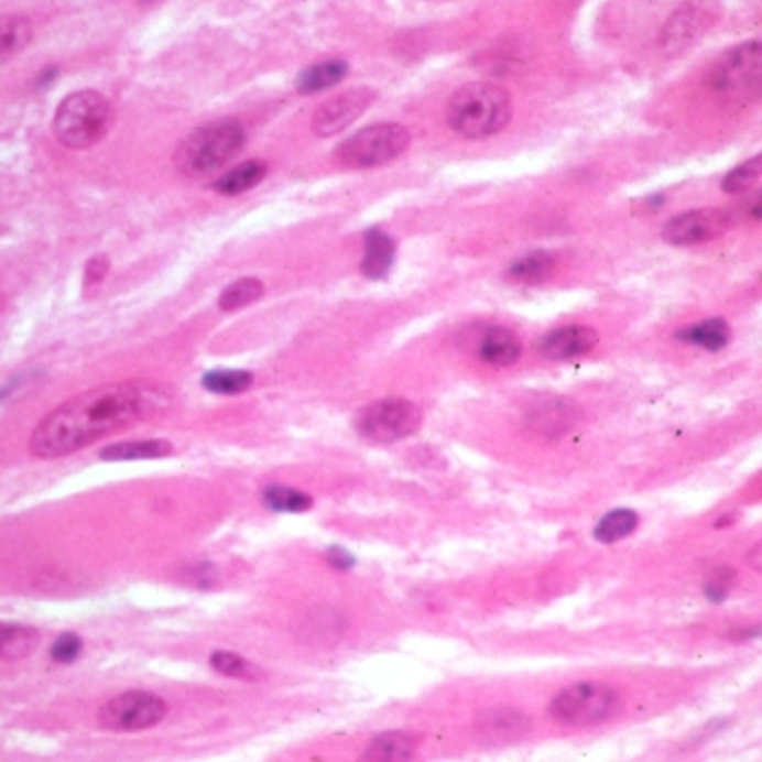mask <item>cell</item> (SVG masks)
<instances>
[{
    "label": "cell",
    "instance_id": "obj_31",
    "mask_svg": "<svg viewBox=\"0 0 762 762\" xmlns=\"http://www.w3.org/2000/svg\"><path fill=\"white\" fill-rule=\"evenodd\" d=\"M762 175V157H753L738 168H733L725 179H722V190L729 195H740L758 184Z\"/></svg>",
    "mask_w": 762,
    "mask_h": 762
},
{
    "label": "cell",
    "instance_id": "obj_28",
    "mask_svg": "<svg viewBox=\"0 0 762 762\" xmlns=\"http://www.w3.org/2000/svg\"><path fill=\"white\" fill-rule=\"evenodd\" d=\"M264 293V284L258 277H242L233 284H228L219 295V309L221 312H238L249 307L255 300H260Z\"/></svg>",
    "mask_w": 762,
    "mask_h": 762
},
{
    "label": "cell",
    "instance_id": "obj_14",
    "mask_svg": "<svg viewBox=\"0 0 762 762\" xmlns=\"http://www.w3.org/2000/svg\"><path fill=\"white\" fill-rule=\"evenodd\" d=\"M577 418L579 410L568 399H546L527 412L530 427L546 436L566 434L577 423Z\"/></svg>",
    "mask_w": 762,
    "mask_h": 762
},
{
    "label": "cell",
    "instance_id": "obj_30",
    "mask_svg": "<svg viewBox=\"0 0 762 762\" xmlns=\"http://www.w3.org/2000/svg\"><path fill=\"white\" fill-rule=\"evenodd\" d=\"M309 629L314 633V642L336 644L345 631V620L334 611V608L323 606L312 616Z\"/></svg>",
    "mask_w": 762,
    "mask_h": 762
},
{
    "label": "cell",
    "instance_id": "obj_33",
    "mask_svg": "<svg viewBox=\"0 0 762 762\" xmlns=\"http://www.w3.org/2000/svg\"><path fill=\"white\" fill-rule=\"evenodd\" d=\"M84 651V642L76 633H63L61 638H56V642L52 644V660L58 664H72L76 657L81 655Z\"/></svg>",
    "mask_w": 762,
    "mask_h": 762
},
{
    "label": "cell",
    "instance_id": "obj_34",
    "mask_svg": "<svg viewBox=\"0 0 762 762\" xmlns=\"http://www.w3.org/2000/svg\"><path fill=\"white\" fill-rule=\"evenodd\" d=\"M731 579H733V570L731 568H720V570H716L711 577H709V581H707V586H705V595H707V599H711V601H725L727 599V595H729V584H731Z\"/></svg>",
    "mask_w": 762,
    "mask_h": 762
},
{
    "label": "cell",
    "instance_id": "obj_23",
    "mask_svg": "<svg viewBox=\"0 0 762 762\" xmlns=\"http://www.w3.org/2000/svg\"><path fill=\"white\" fill-rule=\"evenodd\" d=\"M34 36V25L25 17H0V63L21 54Z\"/></svg>",
    "mask_w": 762,
    "mask_h": 762
},
{
    "label": "cell",
    "instance_id": "obj_32",
    "mask_svg": "<svg viewBox=\"0 0 762 762\" xmlns=\"http://www.w3.org/2000/svg\"><path fill=\"white\" fill-rule=\"evenodd\" d=\"M210 666L219 671L221 675L228 677H242V679H253L258 675V668L247 662L242 655L228 653V651H217L210 655Z\"/></svg>",
    "mask_w": 762,
    "mask_h": 762
},
{
    "label": "cell",
    "instance_id": "obj_10",
    "mask_svg": "<svg viewBox=\"0 0 762 762\" xmlns=\"http://www.w3.org/2000/svg\"><path fill=\"white\" fill-rule=\"evenodd\" d=\"M729 224V215L720 208H698L687 210L668 219L662 228V238L675 247L700 244L718 238Z\"/></svg>",
    "mask_w": 762,
    "mask_h": 762
},
{
    "label": "cell",
    "instance_id": "obj_4",
    "mask_svg": "<svg viewBox=\"0 0 762 762\" xmlns=\"http://www.w3.org/2000/svg\"><path fill=\"white\" fill-rule=\"evenodd\" d=\"M115 121L112 104L95 90L67 95L54 112V134L72 150H86L99 143Z\"/></svg>",
    "mask_w": 762,
    "mask_h": 762
},
{
    "label": "cell",
    "instance_id": "obj_29",
    "mask_svg": "<svg viewBox=\"0 0 762 762\" xmlns=\"http://www.w3.org/2000/svg\"><path fill=\"white\" fill-rule=\"evenodd\" d=\"M262 503L273 512H304L312 508V497L293 488L271 486L262 492Z\"/></svg>",
    "mask_w": 762,
    "mask_h": 762
},
{
    "label": "cell",
    "instance_id": "obj_20",
    "mask_svg": "<svg viewBox=\"0 0 762 762\" xmlns=\"http://www.w3.org/2000/svg\"><path fill=\"white\" fill-rule=\"evenodd\" d=\"M266 171L269 166L260 160H251V162H244L236 168H231L228 173H224L217 182H215V190L219 195H242L251 188H255L264 177H266Z\"/></svg>",
    "mask_w": 762,
    "mask_h": 762
},
{
    "label": "cell",
    "instance_id": "obj_25",
    "mask_svg": "<svg viewBox=\"0 0 762 762\" xmlns=\"http://www.w3.org/2000/svg\"><path fill=\"white\" fill-rule=\"evenodd\" d=\"M553 271H555V258L546 251H535L512 262V266L508 269V277L521 284H537V282H544Z\"/></svg>",
    "mask_w": 762,
    "mask_h": 762
},
{
    "label": "cell",
    "instance_id": "obj_35",
    "mask_svg": "<svg viewBox=\"0 0 762 762\" xmlns=\"http://www.w3.org/2000/svg\"><path fill=\"white\" fill-rule=\"evenodd\" d=\"M108 269H110V262H108V258H106V255H97V258H92V260L88 262V266H86V280H84L86 289L97 286V284H99L104 277H106Z\"/></svg>",
    "mask_w": 762,
    "mask_h": 762
},
{
    "label": "cell",
    "instance_id": "obj_22",
    "mask_svg": "<svg viewBox=\"0 0 762 762\" xmlns=\"http://www.w3.org/2000/svg\"><path fill=\"white\" fill-rule=\"evenodd\" d=\"M173 451V443L168 440H134V443H117L101 449L104 461H143V459H162Z\"/></svg>",
    "mask_w": 762,
    "mask_h": 762
},
{
    "label": "cell",
    "instance_id": "obj_6",
    "mask_svg": "<svg viewBox=\"0 0 762 762\" xmlns=\"http://www.w3.org/2000/svg\"><path fill=\"white\" fill-rule=\"evenodd\" d=\"M620 707V694L601 682H579L551 703V716L562 725L590 727L611 718Z\"/></svg>",
    "mask_w": 762,
    "mask_h": 762
},
{
    "label": "cell",
    "instance_id": "obj_7",
    "mask_svg": "<svg viewBox=\"0 0 762 762\" xmlns=\"http://www.w3.org/2000/svg\"><path fill=\"white\" fill-rule=\"evenodd\" d=\"M410 145V130L399 123H375L338 148V162L349 168H371L401 157Z\"/></svg>",
    "mask_w": 762,
    "mask_h": 762
},
{
    "label": "cell",
    "instance_id": "obj_3",
    "mask_svg": "<svg viewBox=\"0 0 762 762\" xmlns=\"http://www.w3.org/2000/svg\"><path fill=\"white\" fill-rule=\"evenodd\" d=\"M247 132L238 121H215L193 130L175 150V168L186 177H204L231 162L242 150Z\"/></svg>",
    "mask_w": 762,
    "mask_h": 762
},
{
    "label": "cell",
    "instance_id": "obj_16",
    "mask_svg": "<svg viewBox=\"0 0 762 762\" xmlns=\"http://www.w3.org/2000/svg\"><path fill=\"white\" fill-rule=\"evenodd\" d=\"M347 72H349V65L342 58L323 61V63H316V65L304 69L297 76L295 86L302 95H314V92H320V90H327V88L340 84L347 76Z\"/></svg>",
    "mask_w": 762,
    "mask_h": 762
},
{
    "label": "cell",
    "instance_id": "obj_2",
    "mask_svg": "<svg viewBox=\"0 0 762 762\" xmlns=\"http://www.w3.org/2000/svg\"><path fill=\"white\" fill-rule=\"evenodd\" d=\"M510 117V95L494 84H468L447 104L449 128L466 139H488L501 132Z\"/></svg>",
    "mask_w": 762,
    "mask_h": 762
},
{
    "label": "cell",
    "instance_id": "obj_37",
    "mask_svg": "<svg viewBox=\"0 0 762 762\" xmlns=\"http://www.w3.org/2000/svg\"><path fill=\"white\" fill-rule=\"evenodd\" d=\"M760 546H755L753 551H751V555H749V564L753 566V570H760Z\"/></svg>",
    "mask_w": 762,
    "mask_h": 762
},
{
    "label": "cell",
    "instance_id": "obj_24",
    "mask_svg": "<svg viewBox=\"0 0 762 762\" xmlns=\"http://www.w3.org/2000/svg\"><path fill=\"white\" fill-rule=\"evenodd\" d=\"M677 338L682 342H689V345H698L703 349H709V351H718L722 347L729 345L731 340V329L725 320H705L700 325H692V327H684Z\"/></svg>",
    "mask_w": 762,
    "mask_h": 762
},
{
    "label": "cell",
    "instance_id": "obj_9",
    "mask_svg": "<svg viewBox=\"0 0 762 762\" xmlns=\"http://www.w3.org/2000/svg\"><path fill=\"white\" fill-rule=\"evenodd\" d=\"M168 705L148 692H128L108 700L99 711V725L108 731H141L160 725Z\"/></svg>",
    "mask_w": 762,
    "mask_h": 762
},
{
    "label": "cell",
    "instance_id": "obj_18",
    "mask_svg": "<svg viewBox=\"0 0 762 762\" xmlns=\"http://www.w3.org/2000/svg\"><path fill=\"white\" fill-rule=\"evenodd\" d=\"M481 358L488 362V364H494V367H510L519 360L521 356V342L519 338L510 331V329H503V327H494L490 329L483 340H481V349H479Z\"/></svg>",
    "mask_w": 762,
    "mask_h": 762
},
{
    "label": "cell",
    "instance_id": "obj_13",
    "mask_svg": "<svg viewBox=\"0 0 762 762\" xmlns=\"http://www.w3.org/2000/svg\"><path fill=\"white\" fill-rule=\"evenodd\" d=\"M599 336L595 329L584 325H570L555 329L540 342V351L551 360H570L595 349Z\"/></svg>",
    "mask_w": 762,
    "mask_h": 762
},
{
    "label": "cell",
    "instance_id": "obj_36",
    "mask_svg": "<svg viewBox=\"0 0 762 762\" xmlns=\"http://www.w3.org/2000/svg\"><path fill=\"white\" fill-rule=\"evenodd\" d=\"M327 559H329V564L334 566V568H338V570H349V568H353V564H356V559L345 551V548H329L327 551Z\"/></svg>",
    "mask_w": 762,
    "mask_h": 762
},
{
    "label": "cell",
    "instance_id": "obj_12",
    "mask_svg": "<svg viewBox=\"0 0 762 762\" xmlns=\"http://www.w3.org/2000/svg\"><path fill=\"white\" fill-rule=\"evenodd\" d=\"M375 92L367 88H358L351 92H345L331 101H327L314 117V132L320 137H331L336 132H342L349 128L356 119L364 115V110L373 104Z\"/></svg>",
    "mask_w": 762,
    "mask_h": 762
},
{
    "label": "cell",
    "instance_id": "obj_19",
    "mask_svg": "<svg viewBox=\"0 0 762 762\" xmlns=\"http://www.w3.org/2000/svg\"><path fill=\"white\" fill-rule=\"evenodd\" d=\"M479 731L494 740H512L530 729V720L514 709H492L481 714Z\"/></svg>",
    "mask_w": 762,
    "mask_h": 762
},
{
    "label": "cell",
    "instance_id": "obj_38",
    "mask_svg": "<svg viewBox=\"0 0 762 762\" xmlns=\"http://www.w3.org/2000/svg\"><path fill=\"white\" fill-rule=\"evenodd\" d=\"M137 3H139L141 8H152V6H157L160 0H137Z\"/></svg>",
    "mask_w": 762,
    "mask_h": 762
},
{
    "label": "cell",
    "instance_id": "obj_15",
    "mask_svg": "<svg viewBox=\"0 0 762 762\" xmlns=\"http://www.w3.org/2000/svg\"><path fill=\"white\" fill-rule=\"evenodd\" d=\"M396 247L394 240L380 231V228H369L364 233V258H362V273L371 280L385 277L394 264Z\"/></svg>",
    "mask_w": 762,
    "mask_h": 762
},
{
    "label": "cell",
    "instance_id": "obj_26",
    "mask_svg": "<svg viewBox=\"0 0 762 762\" xmlns=\"http://www.w3.org/2000/svg\"><path fill=\"white\" fill-rule=\"evenodd\" d=\"M202 385L213 394L233 396L247 392L253 385V375L242 369H215L202 378Z\"/></svg>",
    "mask_w": 762,
    "mask_h": 762
},
{
    "label": "cell",
    "instance_id": "obj_8",
    "mask_svg": "<svg viewBox=\"0 0 762 762\" xmlns=\"http://www.w3.org/2000/svg\"><path fill=\"white\" fill-rule=\"evenodd\" d=\"M423 423L421 410L405 399H383L367 405L358 416V432L373 443H394L412 436Z\"/></svg>",
    "mask_w": 762,
    "mask_h": 762
},
{
    "label": "cell",
    "instance_id": "obj_5",
    "mask_svg": "<svg viewBox=\"0 0 762 762\" xmlns=\"http://www.w3.org/2000/svg\"><path fill=\"white\" fill-rule=\"evenodd\" d=\"M707 84L725 104H749L762 86V47L758 41L736 45L707 74Z\"/></svg>",
    "mask_w": 762,
    "mask_h": 762
},
{
    "label": "cell",
    "instance_id": "obj_21",
    "mask_svg": "<svg viewBox=\"0 0 762 762\" xmlns=\"http://www.w3.org/2000/svg\"><path fill=\"white\" fill-rule=\"evenodd\" d=\"M41 642V633L32 627L0 624V660H23L34 653Z\"/></svg>",
    "mask_w": 762,
    "mask_h": 762
},
{
    "label": "cell",
    "instance_id": "obj_1",
    "mask_svg": "<svg viewBox=\"0 0 762 762\" xmlns=\"http://www.w3.org/2000/svg\"><path fill=\"white\" fill-rule=\"evenodd\" d=\"M173 392L150 380L104 385L52 410L32 432L30 451L39 459H58L76 449L166 412Z\"/></svg>",
    "mask_w": 762,
    "mask_h": 762
},
{
    "label": "cell",
    "instance_id": "obj_11",
    "mask_svg": "<svg viewBox=\"0 0 762 762\" xmlns=\"http://www.w3.org/2000/svg\"><path fill=\"white\" fill-rule=\"evenodd\" d=\"M714 10L707 3H684L664 25L660 45L666 54H677L694 45L714 23Z\"/></svg>",
    "mask_w": 762,
    "mask_h": 762
},
{
    "label": "cell",
    "instance_id": "obj_27",
    "mask_svg": "<svg viewBox=\"0 0 762 762\" xmlns=\"http://www.w3.org/2000/svg\"><path fill=\"white\" fill-rule=\"evenodd\" d=\"M638 514L633 510H613L611 514H606L597 527H595V540L601 544H616L624 537H629L631 532L638 527Z\"/></svg>",
    "mask_w": 762,
    "mask_h": 762
},
{
    "label": "cell",
    "instance_id": "obj_17",
    "mask_svg": "<svg viewBox=\"0 0 762 762\" xmlns=\"http://www.w3.org/2000/svg\"><path fill=\"white\" fill-rule=\"evenodd\" d=\"M416 751V738L403 731H390L375 736L367 749H364V760H375V762H399L412 758Z\"/></svg>",
    "mask_w": 762,
    "mask_h": 762
}]
</instances>
